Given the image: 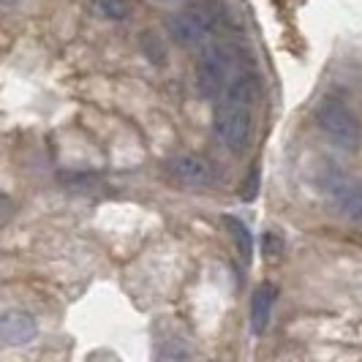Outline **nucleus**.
<instances>
[{
  "label": "nucleus",
  "instance_id": "nucleus-1",
  "mask_svg": "<svg viewBox=\"0 0 362 362\" xmlns=\"http://www.w3.org/2000/svg\"><path fill=\"white\" fill-rule=\"evenodd\" d=\"M256 101H259V76H256L254 66L243 69L229 82V88L218 95L213 128H216L218 139L235 156H243L251 145Z\"/></svg>",
  "mask_w": 362,
  "mask_h": 362
},
{
  "label": "nucleus",
  "instance_id": "nucleus-2",
  "mask_svg": "<svg viewBox=\"0 0 362 362\" xmlns=\"http://www.w3.org/2000/svg\"><path fill=\"white\" fill-rule=\"evenodd\" d=\"M316 126L335 150H341L346 156L360 153L362 120L346 101L335 98V95H325L316 107Z\"/></svg>",
  "mask_w": 362,
  "mask_h": 362
},
{
  "label": "nucleus",
  "instance_id": "nucleus-3",
  "mask_svg": "<svg viewBox=\"0 0 362 362\" xmlns=\"http://www.w3.org/2000/svg\"><path fill=\"white\" fill-rule=\"evenodd\" d=\"M251 66V63H248ZM243 57L240 49L232 44H213V47H204L202 57L197 63V82H199V90L204 98H218L221 93L229 88V82L235 79L243 69Z\"/></svg>",
  "mask_w": 362,
  "mask_h": 362
},
{
  "label": "nucleus",
  "instance_id": "nucleus-4",
  "mask_svg": "<svg viewBox=\"0 0 362 362\" xmlns=\"http://www.w3.org/2000/svg\"><path fill=\"white\" fill-rule=\"evenodd\" d=\"M213 28V17L202 8H182L166 19V33L180 47H202L204 41H210Z\"/></svg>",
  "mask_w": 362,
  "mask_h": 362
},
{
  "label": "nucleus",
  "instance_id": "nucleus-5",
  "mask_svg": "<svg viewBox=\"0 0 362 362\" xmlns=\"http://www.w3.org/2000/svg\"><path fill=\"white\" fill-rule=\"evenodd\" d=\"M169 175L182 185L191 188H210L218 182V169L213 161H207L204 156H177L169 161Z\"/></svg>",
  "mask_w": 362,
  "mask_h": 362
},
{
  "label": "nucleus",
  "instance_id": "nucleus-6",
  "mask_svg": "<svg viewBox=\"0 0 362 362\" xmlns=\"http://www.w3.org/2000/svg\"><path fill=\"white\" fill-rule=\"evenodd\" d=\"M38 325L28 310H6L0 319V338L6 346H28L36 341Z\"/></svg>",
  "mask_w": 362,
  "mask_h": 362
},
{
  "label": "nucleus",
  "instance_id": "nucleus-7",
  "mask_svg": "<svg viewBox=\"0 0 362 362\" xmlns=\"http://www.w3.org/2000/svg\"><path fill=\"white\" fill-rule=\"evenodd\" d=\"M278 289L272 284H262L251 297V329L254 335H264L272 319V305H275Z\"/></svg>",
  "mask_w": 362,
  "mask_h": 362
},
{
  "label": "nucleus",
  "instance_id": "nucleus-8",
  "mask_svg": "<svg viewBox=\"0 0 362 362\" xmlns=\"http://www.w3.org/2000/svg\"><path fill=\"white\" fill-rule=\"evenodd\" d=\"M223 226L229 229V237L235 243L237 254L243 256L245 264H251V259H254V235H251V229L240 218H232V216H223Z\"/></svg>",
  "mask_w": 362,
  "mask_h": 362
},
{
  "label": "nucleus",
  "instance_id": "nucleus-9",
  "mask_svg": "<svg viewBox=\"0 0 362 362\" xmlns=\"http://www.w3.org/2000/svg\"><path fill=\"white\" fill-rule=\"evenodd\" d=\"M341 213L354 223H362V182H346L344 191L335 197Z\"/></svg>",
  "mask_w": 362,
  "mask_h": 362
},
{
  "label": "nucleus",
  "instance_id": "nucleus-10",
  "mask_svg": "<svg viewBox=\"0 0 362 362\" xmlns=\"http://www.w3.org/2000/svg\"><path fill=\"white\" fill-rule=\"evenodd\" d=\"M98 14H104L112 22H126L131 17V3L128 0H95Z\"/></svg>",
  "mask_w": 362,
  "mask_h": 362
},
{
  "label": "nucleus",
  "instance_id": "nucleus-11",
  "mask_svg": "<svg viewBox=\"0 0 362 362\" xmlns=\"http://www.w3.org/2000/svg\"><path fill=\"white\" fill-rule=\"evenodd\" d=\"M142 52L147 54V60L150 63H156V66H163L166 63V44L161 41V36H156V33H142Z\"/></svg>",
  "mask_w": 362,
  "mask_h": 362
},
{
  "label": "nucleus",
  "instance_id": "nucleus-12",
  "mask_svg": "<svg viewBox=\"0 0 362 362\" xmlns=\"http://www.w3.org/2000/svg\"><path fill=\"white\" fill-rule=\"evenodd\" d=\"M256 191H259V166L251 169V175H248V180H245V191H243V199L251 202L256 197Z\"/></svg>",
  "mask_w": 362,
  "mask_h": 362
},
{
  "label": "nucleus",
  "instance_id": "nucleus-13",
  "mask_svg": "<svg viewBox=\"0 0 362 362\" xmlns=\"http://www.w3.org/2000/svg\"><path fill=\"white\" fill-rule=\"evenodd\" d=\"M284 251V240H278V237L272 235V232H267L264 235V254L267 256H278Z\"/></svg>",
  "mask_w": 362,
  "mask_h": 362
},
{
  "label": "nucleus",
  "instance_id": "nucleus-14",
  "mask_svg": "<svg viewBox=\"0 0 362 362\" xmlns=\"http://www.w3.org/2000/svg\"><path fill=\"white\" fill-rule=\"evenodd\" d=\"M8 218H11V202L8 197H3V223H8Z\"/></svg>",
  "mask_w": 362,
  "mask_h": 362
},
{
  "label": "nucleus",
  "instance_id": "nucleus-15",
  "mask_svg": "<svg viewBox=\"0 0 362 362\" xmlns=\"http://www.w3.org/2000/svg\"><path fill=\"white\" fill-rule=\"evenodd\" d=\"M3 3V8H14V6H19L22 0H0Z\"/></svg>",
  "mask_w": 362,
  "mask_h": 362
}]
</instances>
